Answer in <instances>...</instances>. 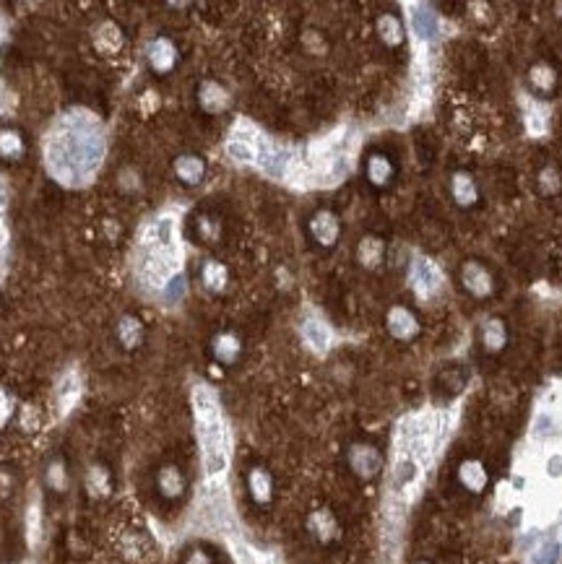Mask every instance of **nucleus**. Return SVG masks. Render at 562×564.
Segmentation results:
<instances>
[{"label": "nucleus", "mask_w": 562, "mask_h": 564, "mask_svg": "<svg viewBox=\"0 0 562 564\" xmlns=\"http://www.w3.org/2000/svg\"><path fill=\"white\" fill-rule=\"evenodd\" d=\"M47 167L65 185H76L94 174L102 156L105 140L97 130V122L84 115L65 118L47 140Z\"/></svg>", "instance_id": "1"}, {"label": "nucleus", "mask_w": 562, "mask_h": 564, "mask_svg": "<svg viewBox=\"0 0 562 564\" xmlns=\"http://www.w3.org/2000/svg\"><path fill=\"white\" fill-rule=\"evenodd\" d=\"M198 432H201V447H203V463L208 476H217L227 469L229 450H227V429L221 424V416H201L198 419Z\"/></svg>", "instance_id": "2"}, {"label": "nucleus", "mask_w": 562, "mask_h": 564, "mask_svg": "<svg viewBox=\"0 0 562 564\" xmlns=\"http://www.w3.org/2000/svg\"><path fill=\"white\" fill-rule=\"evenodd\" d=\"M414 286H417V291H419L422 297H430V294H435L437 286H440V273H437L433 263L424 260V257H419V260L414 263Z\"/></svg>", "instance_id": "3"}, {"label": "nucleus", "mask_w": 562, "mask_h": 564, "mask_svg": "<svg viewBox=\"0 0 562 564\" xmlns=\"http://www.w3.org/2000/svg\"><path fill=\"white\" fill-rule=\"evenodd\" d=\"M302 336L315 352H325L328 343H331V330H328V325H323L320 320H307L302 325Z\"/></svg>", "instance_id": "4"}, {"label": "nucleus", "mask_w": 562, "mask_h": 564, "mask_svg": "<svg viewBox=\"0 0 562 564\" xmlns=\"http://www.w3.org/2000/svg\"><path fill=\"white\" fill-rule=\"evenodd\" d=\"M388 328L393 336L409 338V336L417 333V320L411 318V312H406L404 307H396V309H390V315H388Z\"/></svg>", "instance_id": "5"}, {"label": "nucleus", "mask_w": 562, "mask_h": 564, "mask_svg": "<svg viewBox=\"0 0 562 564\" xmlns=\"http://www.w3.org/2000/svg\"><path fill=\"white\" fill-rule=\"evenodd\" d=\"M313 235L320 245H334L338 237V221L331 213H318L313 219Z\"/></svg>", "instance_id": "6"}, {"label": "nucleus", "mask_w": 562, "mask_h": 564, "mask_svg": "<svg viewBox=\"0 0 562 564\" xmlns=\"http://www.w3.org/2000/svg\"><path fill=\"white\" fill-rule=\"evenodd\" d=\"M78 393H81V383H78V377L73 372L65 374L63 383L57 385V408H60V414H65L71 406L76 403Z\"/></svg>", "instance_id": "7"}, {"label": "nucleus", "mask_w": 562, "mask_h": 564, "mask_svg": "<svg viewBox=\"0 0 562 564\" xmlns=\"http://www.w3.org/2000/svg\"><path fill=\"white\" fill-rule=\"evenodd\" d=\"M149 60H152V65L156 68V71H170L174 65V47L167 39H156V42H152V47H149Z\"/></svg>", "instance_id": "8"}, {"label": "nucleus", "mask_w": 562, "mask_h": 564, "mask_svg": "<svg viewBox=\"0 0 562 564\" xmlns=\"http://www.w3.org/2000/svg\"><path fill=\"white\" fill-rule=\"evenodd\" d=\"M352 466L357 469V473H362V476H370V473H375L380 466V458L375 450H370V447H354V453H352Z\"/></svg>", "instance_id": "9"}, {"label": "nucleus", "mask_w": 562, "mask_h": 564, "mask_svg": "<svg viewBox=\"0 0 562 564\" xmlns=\"http://www.w3.org/2000/svg\"><path fill=\"white\" fill-rule=\"evenodd\" d=\"M464 284L466 289H471L474 294H487V291H489V276H487V271H482V266H476V263H469V266L464 268Z\"/></svg>", "instance_id": "10"}, {"label": "nucleus", "mask_w": 562, "mask_h": 564, "mask_svg": "<svg viewBox=\"0 0 562 564\" xmlns=\"http://www.w3.org/2000/svg\"><path fill=\"white\" fill-rule=\"evenodd\" d=\"M227 94L219 89L217 84H206L203 89H201V104L208 109V112H219V109H224L227 107Z\"/></svg>", "instance_id": "11"}, {"label": "nucleus", "mask_w": 562, "mask_h": 564, "mask_svg": "<svg viewBox=\"0 0 562 564\" xmlns=\"http://www.w3.org/2000/svg\"><path fill=\"white\" fill-rule=\"evenodd\" d=\"M174 170H177V174H180L185 182H198L203 177V161L195 159V156H183V159L177 161Z\"/></svg>", "instance_id": "12"}, {"label": "nucleus", "mask_w": 562, "mask_h": 564, "mask_svg": "<svg viewBox=\"0 0 562 564\" xmlns=\"http://www.w3.org/2000/svg\"><path fill=\"white\" fill-rule=\"evenodd\" d=\"M120 32L115 29V24H105L102 29H99V37H97V47L102 50V53H115L120 47Z\"/></svg>", "instance_id": "13"}, {"label": "nucleus", "mask_w": 562, "mask_h": 564, "mask_svg": "<svg viewBox=\"0 0 562 564\" xmlns=\"http://www.w3.org/2000/svg\"><path fill=\"white\" fill-rule=\"evenodd\" d=\"M227 154L235 161H255V146L253 143H245V140L232 138L227 143Z\"/></svg>", "instance_id": "14"}, {"label": "nucleus", "mask_w": 562, "mask_h": 564, "mask_svg": "<svg viewBox=\"0 0 562 564\" xmlns=\"http://www.w3.org/2000/svg\"><path fill=\"white\" fill-rule=\"evenodd\" d=\"M159 486H162L164 494L174 497V494L183 491V476H180L174 469H164L162 473H159Z\"/></svg>", "instance_id": "15"}, {"label": "nucleus", "mask_w": 562, "mask_h": 564, "mask_svg": "<svg viewBox=\"0 0 562 564\" xmlns=\"http://www.w3.org/2000/svg\"><path fill=\"white\" fill-rule=\"evenodd\" d=\"M140 338V322L136 318H123L120 320V341L125 346H136Z\"/></svg>", "instance_id": "16"}, {"label": "nucleus", "mask_w": 562, "mask_h": 564, "mask_svg": "<svg viewBox=\"0 0 562 564\" xmlns=\"http://www.w3.org/2000/svg\"><path fill=\"white\" fill-rule=\"evenodd\" d=\"M24 151L21 146V138H19V133H0V154L6 156V159H16L19 154Z\"/></svg>", "instance_id": "17"}, {"label": "nucleus", "mask_w": 562, "mask_h": 564, "mask_svg": "<svg viewBox=\"0 0 562 564\" xmlns=\"http://www.w3.org/2000/svg\"><path fill=\"white\" fill-rule=\"evenodd\" d=\"M368 174L375 185H383V182L388 180L390 164L386 161V156H372V159H370V167H368Z\"/></svg>", "instance_id": "18"}, {"label": "nucleus", "mask_w": 562, "mask_h": 564, "mask_svg": "<svg viewBox=\"0 0 562 564\" xmlns=\"http://www.w3.org/2000/svg\"><path fill=\"white\" fill-rule=\"evenodd\" d=\"M203 281L208 289H221L224 284H227V271L219 266V263H208V266L203 268Z\"/></svg>", "instance_id": "19"}, {"label": "nucleus", "mask_w": 562, "mask_h": 564, "mask_svg": "<svg viewBox=\"0 0 562 564\" xmlns=\"http://www.w3.org/2000/svg\"><path fill=\"white\" fill-rule=\"evenodd\" d=\"M453 192L455 198H458V203H464V206H469V203H474L476 198V190L474 185H471V180L466 177V174H458L453 182Z\"/></svg>", "instance_id": "20"}, {"label": "nucleus", "mask_w": 562, "mask_h": 564, "mask_svg": "<svg viewBox=\"0 0 562 564\" xmlns=\"http://www.w3.org/2000/svg\"><path fill=\"white\" fill-rule=\"evenodd\" d=\"M250 489H253V494H255V500L266 502L271 494V481L269 476L263 473V471H253L250 473Z\"/></svg>", "instance_id": "21"}, {"label": "nucleus", "mask_w": 562, "mask_h": 564, "mask_svg": "<svg viewBox=\"0 0 562 564\" xmlns=\"http://www.w3.org/2000/svg\"><path fill=\"white\" fill-rule=\"evenodd\" d=\"M380 253H383V245H380L378 239H365V242L359 245V260H362L365 266H375L380 260Z\"/></svg>", "instance_id": "22"}, {"label": "nucleus", "mask_w": 562, "mask_h": 564, "mask_svg": "<svg viewBox=\"0 0 562 564\" xmlns=\"http://www.w3.org/2000/svg\"><path fill=\"white\" fill-rule=\"evenodd\" d=\"M378 29H380V34H383V39H386L388 44L401 42V26L393 16H383V19L378 21Z\"/></svg>", "instance_id": "23"}, {"label": "nucleus", "mask_w": 562, "mask_h": 564, "mask_svg": "<svg viewBox=\"0 0 562 564\" xmlns=\"http://www.w3.org/2000/svg\"><path fill=\"white\" fill-rule=\"evenodd\" d=\"M484 343H487V349H500V346L505 343V330H502V325H500L498 320H492L484 328Z\"/></svg>", "instance_id": "24"}, {"label": "nucleus", "mask_w": 562, "mask_h": 564, "mask_svg": "<svg viewBox=\"0 0 562 564\" xmlns=\"http://www.w3.org/2000/svg\"><path fill=\"white\" fill-rule=\"evenodd\" d=\"M461 479L466 481V486L479 489V486L484 484V471H482V466H479V463H466L464 471H461Z\"/></svg>", "instance_id": "25"}, {"label": "nucleus", "mask_w": 562, "mask_h": 564, "mask_svg": "<svg viewBox=\"0 0 562 564\" xmlns=\"http://www.w3.org/2000/svg\"><path fill=\"white\" fill-rule=\"evenodd\" d=\"M214 349H217L219 359H224V362H232L239 352L237 341H235L232 336H221V338H217V346H214Z\"/></svg>", "instance_id": "26"}, {"label": "nucleus", "mask_w": 562, "mask_h": 564, "mask_svg": "<svg viewBox=\"0 0 562 564\" xmlns=\"http://www.w3.org/2000/svg\"><path fill=\"white\" fill-rule=\"evenodd\" d=\"M414 476H417V466L411 460H401L396 466V489H404L406 484H411Z\"/></svg>", "instance_id": "27"}, {"label": "nucleus", "mask_w": 562, "mask_h": 564, "mask_svg": "<svg viewBox=\"0 0 562 564\" xmlns=\"http://www.w3.org/2000/svg\"><path fill=\"white\" fill-rule=\"evenodd\" d=\"M235 554H237V562L239 564H271L269 556H263V554H255L253 549L242 546V543H235Z\"/></svg>", "instance_id": "28"}, {"label": "nucleus", "mask_w": 562, "mask_h": 564, "mask_svg": "<svg viewBox=\"0 0 562 564\" xmlns=\"http://www.w3.org/2000/svg\"><path fill=\"white\" fill-rule=\"evenodd\" d=\"M414 32H417V37H430V32H433V13L427 11L414 13Z\"/></svg>", "instance_id": "29"}, {"label": "nucleus", "mask_w": 562, "mask_h": 564, "mask_svg": "<svg viewBox=\"0 0 562 564\" xmlns=\"http://www.w3.org/2000/svg\"><path fill=\"white\" fill-rule=\"evenodd\" d=\"M183 291H185L183 278H172V281L164 286V294H167V299H170V302H177V299L183 297Z\"/></svg>", "instance_id": "30"}, {"label": "nucleus", "mask_w": 562, "mask_h": 564, "mask_svg": "<svg viewBox=\"0 0 562 564\" xmlns=\"http://www.w3.org/2000/svg\"><path fill=\"white\" fill-rule=\"evenodd\" d=\"M8 411H11V408H8V398H6V395L0 393V424L6 421V416H8Z\"/></svg>", "instance_id": "31"}, {"label": "nucleus", "mask_w": 562, "mask_h": 564, "mask_svg": "<svg viewBox=\"0 0 562 564\" xmlns=\"http://www.w3.org/2000/svg\"><path fill=\"white\" fill-rule=\"evenodd\" d=\"M188 564H208V562H206V556H203V554H195V556H193V559H190V562H188Z\"/></svg>", "instance_id": "32"}, {"label": "nucleus", "mask_w": 562, "mask_h": 564, "mask_svg": "<svg viewBox=\"0 0 562 564\" xmlns=\"http://www.w3.org/2000/svg\"><path fill=\"white\" fill-rule=\"evenodd\" d=\"M0 245H6V226L0 224Z\"/></svg>", "instance_id": "33"}]
</instances>
